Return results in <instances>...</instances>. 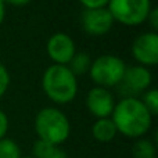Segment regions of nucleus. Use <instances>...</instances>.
<instances>
[{"label": "nucleus", "instance_id": "nucleus-11", "mask_svg": "<svg viewBox=\"0 0 158 158\" xmlns=\"http://www.w3.org/2000/svg\"><path fill=\"white\" fill-rule=\"evenodd\" d=\"M118 135L117 128L111 118H100L96 119L92 125V136L100 143H110Z\"/></svg>", "mask_w": 158, "mask_h": 158}, {"label": "nucleus", "instance_id": "nucleus-15", "mask_svg": "<svg viewBox=\"0 0 158 158\" xmlns=\"http://www.w3.org/2000/svg\"><path fill=\"white\" fill-rule=\"evenodd\" d=\"M21 148L18 143L13 139L3 137L0 139V158H21Z\"/></svg>", "mask_w": 158, "mask_h": 158}, {"label": "nucleus", "instance_id": "nucleus-5", "mask_svg": "<svg viewBox=\"0 0 158 158\" xmlns=\"http://www.w3.org/2000/svg\"><path fill=\"white\" fill-rule=\"evenodd\" d=\"M107 8L115 22L137 27L147 21L153 4L151 0H110Z\"/></svg>", "mask_w": 158, "mask_h": 158}, {"label": "nucleus", "instance_id": "nucleus-7", "mask_svg": "<svg viewBox=\"0 0 158 158\" xmlns=\"http://www.w3.org/2000/svg\"><path fill=\"white\" fill-rule=\"evenodd\" d=\"M114 18L108 8H85L81 15V24L83 31L92 36L107 35L114 27Z\"/></svg>", "mask_w": 158, "mask_h": 158}, {"label": "nucleus", "instance_id": "nucleus-14", "mask_svg": "<svg viewBox=\"0 0 158 158\" xmlns=\"http://www.w3.org/2000/svg\"><path fill=\"white\" fill-rule=\"evenodd\" d=\"M133 158H157V147L150 139H136L132 147Z\"/></svg>", "mask_w": 158, "mask_h": 158}, {"label": "nucleus", "instance_id": "nucleus-22", "mask_svg": "<svg viewBox=\"0 0 158 158\" xmlns=\"http://www.w3.org/2000/svg\"><path fill=\"white\" fill-rule=\"evenodd\" d=\"M4 17H6V6L3 2H0V25L4 21Z\"/></svg>", "mask_w": 158, "mask_h": 158}, {"label": "nucleus", "instance_id": "nucleus-12", "mask_svg": "<svg viewBox=\"0 0 158 158\" xmlns=\"http://www.w3.org/2000/svg\"><path fill=\"white\" fill-rule=\"evenodd\" d=\"M33 158H69L67 151L61 148V146L50 144V143L36 140L32 146Z\"/></svg>", "mask_w": 158, "mask_h": 158}, {"label": "nucleus", "instance_id": "nucleus-13", "mask_svg": "<svg viewBox=\"0 0 158 158\" xmlns=\"http://www.w3.org/2000/svg\"><path fill=\"white\" fill-rule=\"evenodd\" d=\"M90 64H92V58H90V56L86 52H77L67 67L78 78L81 75H85L86 72H89Z\"/></svg>", "mask_w": 158, "mask_h": 158}, {"label": "nucleus", "instance_id": "nucleus-18", "mask_svg": "<svg viewBox=\"0 0 158 158\" xmlns=\"http://www.w3.org/2000/svg\"><path fill=\"white\" fill-rule=\"evenodd\" d=\"M85 8H103L107 7L110 0H78Z\"/></svg>", "mask_w": 158, "mask_h": 158}, {"label": "nucleus", "instance_id": "nucleus-9", "mask_svg": "<svg viewBox=\"0 0 158 158\" xmlns=\"http://www.w3.org/2000/svg\"><path fill=\"white\" fill-rule=\"evenodd\" d=\"M46 52L50 60L58 65H68L71 58L77 53L75 42L68 33L56 32L46 43Z\"/></svg>", "mask_w": 158, "mask_h": 158}, {"label": "nucleus", "instance_id": "nucleus-2", "mask_svg": "<svg viewBox=\"0 0 158 158\" xmlns=\"http://www.w3.org/2000/svg\"><path fill=\"white\" fill-rule=\"evenodd\" d=\"M42 89L53 103L64 106L77 97L78 78L67 65L52 64L42 75Z\"/></svg>", "mask_w": 158, "mask_h": 158}, {"label": "nucleus", "instance_id": "nucleus-17", "mask_svg": "<svg viewBox=\"0 0 158 158\" xmlns=\"http://www.w3.org/2000/svg\"><path fill=\"white\" fill-rule=\"evenodd\" d=\"M10 74H8V69L4 67V64L0 63V98L6 94L8 86H10Z\"/></svg>", "mask_w": 158, "mask_h": 158}, {"label": "nucleus", "instance_id": "nucleus-8", "mask_svg": "<svg viewBox=\"0 0 158 158\" xmlns=\"http://www.w3.org/2000/svg\"><path fill=\"white\" fill-rule=\"evenodd\" d=\"M153 75L147 67L143 65H132L126 67L125 74H123L122 82L119 83L121 90L125 92L123 97H135L137 93H144L150 89Z\"/></svg>", "mask_w": 158, "mask_h": 158}, {"label": "nucleus", "instance_id": "nucleus-20", "mask_svg": "<svg viewBox=\"0 0 158 158\" xmlns=\"http://www.w3.org/2000/svg\"><path fill=\"white\" fill-rule=\"evenodd\" d=\"M147 22L150 24L153 32H156V31L158 29V10L156 7L151 8L150 14H148V17H147Z\"/></svg>", "mask_w": 158, "mask_h": 158}, {"label": "nucleus", "instance_id": "nucleus-16", "mask_svg": "<svg viewBox=\"0 0 158 158\" xmlns=\"http://www.w3.org/2000/svg\"><path fill=\"white\" fill-rule=\"evenodd\" d=\"M142 103L146 106V108L150 111L153 117L158 114V92L156 89H148L143 93L142 96Z\"/></svg>", "mask_w": 158, "mask_h": 158}, {"label": "nucleus", "instance_id": "nucleus-23", "mask_svg": "<svg viewBox=\"0 0 158 158\" xmlns=\"http://www.w3.org/2000/svg\"><path fill=\"white\" fill-rule=\"evenodd\" d=\"M21 158H33L32 156H27V157H21Z\"/></svg>", "mask_w": 158, "mask_h": 158}, {"label": "nucleus", "instance_id": "nucleus-1", "mask_svg": "<svg viewBox=\"0 0 158 158\" xmlns=\"http://www.w3.org/2000/svg\"><path fill=\"white\" fill-rule=\"evenodd\" d=\"M110 118L118 133L129 139L143 137L153 125V115L137 97H122L115 103Z\"/></svg>", "mask_w": 158, "mask_h": 158}, {"label": "nucleus", "instance_id": "nucleus-10", "mask_svg": "<svg viewBox=\"0 0 158 158\" xmlns=\"http://www.w3.org/2000/svg\"><path fill=\"white\" fill-rule=\"evenodd\" d=\"M85 103H86L87 111L97 119L110 118L115 107L114 96L110 92V89H104L100 86H94L87 92Z\"/></svg>", "mask_w": 158, "mask_h": 158}, {"label": "nucleus", "instance_id": "nucleus-21", "mask_svg": "<svg viewBox=\"0 0 158 158\" xmlns=\"http://www.w3.org/2000/svg\"><path fill=\"white\" fill-rule=\"evenodd\" d=\"M6 2H7L8 4H13V6H25V4H28V3H31L32 0H6Z\"/></svg>", "mask_w": 158, "mask_h": 158}, {"label": "nucleus", "instance_id": "nucleus-6", "mask_svg": "<svg viewBox=\"0 0 158 158\" xmlns=\"http://www.w3.org/2000/svg\"><path fill=\"white\" fill-rule=\"evenodd\" d=\"M132 57L143 67H154L158 63V35L157 32H143L136 36L131 47Z\"/></svg>", "mask_w": 158, "mask_h": 158}, {"label": "nucleus", "instance_id": "nucleus-24", "mask_svg": "<svg viewBox=\"0 0 158 158\" xmlns=\"http://www.w3.org/2000/svg\"><path fill=\"white\" fill-rule=\"evenodd\" d=\"M0 2H3V3H4V2H6V0H0Z\"/></svg>", "mask_w": 158, "mask_h": 158}, {"label": "nucleus", "instance_id": "nucleus-19", "mask_svg": "<svg viewBox=\"0 0 158 158\" xmlns=\"http://www.w3.org/2000/svg\"><path fill=\"white\" fill-rule=\"evenodd\" d=\"M8 125H10V122H8L7 114L3 110H0V139L6 137V135L8 132Z\"/></svg>", "mask_w": 158, "mask_h": 158}, {"label": "nucleus", "instance_id": "nucleus-4", "mask_svg": "<svg viewBox=\"0 0 158 158\" xmlns=\"http://www.w3.org/2000/svg\"><path fill=\"white\" fill-rule=\"evenodd\" d=\"M125 61L114 54H103L92 61L89 68L90 79L97 86L110 89L119 86L125 74Z\"/></svg>", "mask_w": 158, "mask_h": 158}, {"label": "nucleus", "instance_id": "nucleus-3", "mask_svg": "<svg viewBox=\"0 0 158 158\" xmlns=\"http://www.w3.org/2000/svg\"><path fill=\"white\" fill-rule=\"evenodd\" d=\"M38 140L61 146L71 135V122L68 117L56 107H44L39 110L33 122Z\"/></svg>", "mask_w": 158, "mask_h": 158}]
</instances>
